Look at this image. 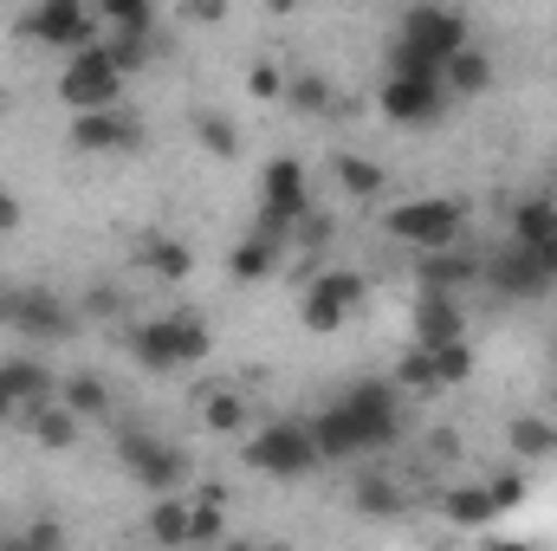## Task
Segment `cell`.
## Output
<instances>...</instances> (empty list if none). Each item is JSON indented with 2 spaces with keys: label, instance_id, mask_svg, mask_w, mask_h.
I'll use <instances>...</instances> for the list:
<instances>
[{
  "label": "cell",
  "instance_id": "24",
  "mask_svg": "<svg viewBox=\"0 0 557 551\" xmlns=\"http://www.w3.org/2000/svg\"><path fill=\"white\" fill-rule=\"evenodd\" d=\"M506 441H512L519 461H552L557 454V421H545V415H519V421L506 428Z\"/></svg>",
  "mask_w": 557,
  "mask_h": 551
},
{
  "label": "cell",
  "instance_id": "37",
  "mask_svg": "<svg viewBox=\"0 0 557 551\" xmlns=\"http://www.w3.org/2000/svg\"><path fill=\"white\" fill-rule=\"evenodd\" d=\"M247 91H253V98H285V78H278L273 65H253V78H247Z\"/></svg>",
  "mask_w": 557,
  "mask_h": 551
},
{
  "label": "cell",
  "instance_id": "3",
  "mask_svg": "<svg viewBox=\"0 0 557 551\" xmlns=\"http://www.w3.org/2000/svg\"><path fill=\"white\" fill-rule=\"evenodd\" d=\"M376 105H383L389 124H434L454 98H447V85H441V65L403 59V52H396V72L376 85Z\"/></svg>",
  "mask_w": 557,
  "mask_h": 551
},
{
  "label": "cell",
  "instance_id": "16",
  "mask_svg": "<svg viewBox=\"0 0 557 551\" xmlns=\"http://www.w3.org/2000/svg\"><path fill=\"white\" fill-rule=\"evenodd\" d=\"M480 273H486L493 292H512V298H525V292H545V285H552V273L539 267V254H525L519 241H506V254H493Z\"/></svg>",
  "mask_w": 557,
  "mask_h": 551
},
{
  "label": "cell",
  "instance_id": "23",
  "mask_svg": "<svg viewBox=\"0 0 557 551\" xmlns=\"http://www.w3.org/2000/svg\"><path fill=\"white\" fill-rule=\"evenodd\" d=\"M273 267H278V234H267V228H260L253 241H240V247H234V260H227V273L240 279V285L267 279Z\"/></svg>",
  "mask_w": 557,
  "mask_h": 551
},
{
  "label": "cell",
  "instance_id": "11",
  "mask_svg": "<svg viewBox=\"0 0 557 551\" xmlns=\"http://www.w3.org/2000/svg\"><path fill=\"white\" fill-rule=\"evenodd\" d=\"M59 396V377L39 357H7L0 364V421H26L33 409H46Z\"/></svg>",
  "mask_w": 557,
  "mask_h": 551
},
{
  "label": "cell",
  "instance_id": "2",
  "mask_svg": "<svg viewBox=\"0 0 557 551\" xmlns=\"http://www.w3.org/2000/svg\"><path fill=\"white\" fill-rule=\"evenodd\" d=\"M383 234L416 247V254H441V247H460L467 234V208L447 201V195H416V201H396L383 215Z\"/></svg>",
  "mask_w": 557,
  "mask_h": 551
},
{
  "label": "cell",
  "instance_id": "25",
  "mask_svg": "<svg viewBox=\"0 0 557 551\" xmlns=\"http://www.w3.org/2000/svg\"><path fill=\"white\" fill-rule=\"evenodd\" d=\"M441 513H447L454 526H486V519H499V506H493L486 487H454V493L441 500Z\"/></svg>",
  "mask_w": 557,
  "mask_h": 551
},
{
  "label": "cell",
  "instance_id": "32",
  "mask_svg": "<svg viewBox=\"0 0 557 551\" xmlns=\"http://www.w3.org/2000/svg\"><path fill=\"white\" fill-rule=\"evenodd\" d=\"M396 383H403V390H421V396H434V390H441V383H434V357H428V344H416V351L403 357Z\"/></svg>",
  "mask_w": 557,
  "mask_h": 551
},
{
  "label": "cell",
  "instance_id": "6",
  "mask_svg": "<svg viewBox=\"0 0 557 551\" xmlns=\"http://www.w3.org/2000/svg\"><path fill=\"white\" fill-rule=\"evenodd\" d=\"M20 39L52 46V52H78V46L104 39V20H98L85 0H33V7L20 13Z\"/></svg>",
  "mask_w": 557,
  "mask_h": 551
},
{
  "label": "cell",
  "instance_id": "12",
  "mask_svg": "<svg viewBox=\"0 0 557 551\" xmlns=\"http://www.w3.org/2000/svg\"><path fill=\"white\" fill-rule=\"evenodd\" d=\"M357 305H363V279L357 273H318L298 298V318H305V331H337Z\"/></svg>",
  "mask_w": 557,
  "mask_h": 551
},
{
  "label": "cell",
  "instance_id": "38",
  "mask_svg": "<svg viewBox=\"0 0 557 551\" xmlns=\"http://www.w3.org/2000/svg\"><path fill=\"white\" fill-rule=\"evenodd\" d=\"M20 221H26V208H20V195H13V188H0V234H13Z\"/></svg>",
  "mask_w": 557,
  "mask_h": 551
},
{
  "label": "cell",
  "instance_id": "33",
  "mask_svg": "<svg viewBox=\"0 0 557 551\" xmlns=\"http://www.w3.org/2000/svg\"><path fill=\"white\" fill-rule=\"evenodd\" d=\"M201 421H208V428H221V434H234V428L247 421V409H240V396H227V390H214V396L201 403Z\"/></svg>",
  "mask_w": 557,
  "mask_h": 551
},
{
  "label": "cell",
  "instance_id": "35",
  "mask_svg": "<svg viewBox=\"0 0 557 551\" xmlns=\"http://www.w3.org/2000/svg\"><path fill=\"white\" fill-rule=\"evenodd\" d=\"M486 493H493V506H499V513H512V506L525 500V474H493V480H486Z\"/></svg>",
  "mask_w": 557,
  "mask_h": 551
},
{
  "label": "cell",
  "instance_id": "31",
  "mask_svg": "<svg viewBox=\"0 0 557 551\" xmlns=\"http://www.w3.org/2000/svg\"><path fill=\"white\" fill-rule=\"evenodd\" d=\"M195 137H201L208 156H234V149H240L234 124H227V118H214V111H201V118H195Z\"/></svg>",
  "mask_w": 557,
  "mask_h": 551
},
{
  "label": "cell",
  "instance_id": "10",
  "mask_svg": "<svg viewBox=\"0 0 557 551\" xmlns=\"http://www.w3.org/2000/svg\"><path fill=\"white\" fill-rule=\"evenodd\" d=\"M460 46H467V13L434 7V0H421V7L403 13V39H396L403 59H428V65H441V59L460 52Z\"/></svg>",
  "mask_w": 557,
  "mask_h": 551
},
{
  "label": "cell",
  "instance_id": "22",
  "mask_svg": "<svg viewBox=\"0 0 557 551\" xmlns=\"http://www.w3.org/2000/svg\"><path fill=\"white\" fill-rule=\"evenodd\" d=\"M331 175H337V188H344V195H357V201H376V195L389 188V169H383V162H370V156H337V162H331Z\"/></svg>",
  "mask_w": 557,
  "mask_h": 551
},
{
  "label": "cell",
  "instance_id": "41",
  "mask_svg": "<svg viewBox=\"0 0 557 551\" xmlns=\"http://www.w3.org/2000/svg\"><path fill=\"white\" fill-rule=\"evenodd\" d=\"M0 111H7V98H0Z\"/></svg>",
  "mask_w": 557,
  "mask_h": 551
},
{
  "label": "cell",
  "instance_id": "26",
  "mask_svg": "<svg viewBox=\"0 0 557 551\" xmlns=\"http://www.w3.org/2000/svg\"><path fill=\"white\" fill-rule=\"evenodd\" d=\"M104 33H149L156 26V0H98Z\"/></svg>",
  "mask_w": 557,
  "mask_h": 551
},
{
  "label": "cell",
  "instance_id": "19",
  "mask_svg": "<svg viewBox=\"0 0 557 551\" xmlns=\"http://www.w3.org/2000/svg\"><path fill=\"white\" fill-rule=\"evenodd\" d=\"M26 428H33V441H39V448L65 454V448H78V434H85V415L72 409L65 396H52L46 409H33V415H26Z\"/></svg>",
  "mask_w": 557,
  "mask_h": 551
},
{
  "label": "cell",
  "instance_id": "29",
  "mask_svg": "<svg viewBox=\"0 0 557 551\" xmlns=\"http://www.w3.org/2000/svg\"><path fill=\"white\" fill-rule=\"evenodd\" d=\"M285 98H292L305 118H324V111H331V85H324V78H311V72H305V78H292V85H285Z\"/></svg>",
  "mask_w": 557,
  "mask_h": 551
},
{
  "label": "cell",
  "instance_id": "40",
  "mask_svg": "<svg viewBox=\"0 0 557 551\" xmlns=\"http://www.w3.org/2000/svg\"><path fill=\"white\" fill-rule=\"evenodd\" d=\"M292 7H298V0H267V13H292Z\"/></svg>",
  "mask_w": 557,
  "mask_h": 551
},
{
  "label": "cell",
  "instance_id": "4",
  "mask_svg": "<svg viewBox=\"0 0 557 551\" xmlns=\"http://www.w3.org/2000/svg\"><path fill=\"white\" fill-rule=\"evenodd\" d=\"M208 325L195 318V311H169V318H149L131 331V357H137L143 370H188V364H201L208 357Z\"/></svg>",
  "mask_w": 557,
  "mask_h": 551
},
{
  "label": "cell",
  "instance_id": "20",
  "mask_svg": "<svg viewBox=\"0 0 557 551\" xmlns=\"http://www.w3.org/2000/svg\"><path fill=\"white\" fill-rule=\"evenodd\" d=\"M149 539H162V546H188V539H195V500H182V493H156V506H149Z\"/></svg>",
  "mask_w": 557,
  "mask_h": 551
},
{
  "label": "cell",
  "instance_id": "39",
  "mask_svg": "<svg viewBox=\"0 0 557 551\" xmlns=\"http://www.w3.org/2000/svg\"><path fill=\"white\" fill-rule=\"evenodd\" d=\"M20 546H59V526H33V532H20Z\"/></svg>",
  "mask_w": 557,
  "mask_h": 551
},
{
  "label": "cell",
  "instance_id": "15",
  "mask_svg": "<svg viewBox=\"0 0 557 551\" xmlns=\"http://www.w3.org/2000/svg\"><path fill=\"white\" fill-rule=\"evenodd\" d=\"M512 241H519L525 254H539V267L557 279V201H545V195L519 201V215H512Z\"/></svg>",
  "mask_w": 557,
  "mask_h": 551
},
{
  "label": "cell",
  "instance_id": "1",
  "mask_svg": "<svg viewBox=\"0 0 557 551\" xmlns=\"http://www.w3.org/2000/svg\"><path fill=\"white\" fill-rule=\"evenodd\" d=\"M396 390L389 383H357L337 409L318 415V454L324 461H344V454H363V448H383V441H396Z\"/></svg>",
  "mask_w": 557,
  "mask_h": 551
},
{
  "label": "cell",
  "instance_id": "17",
  "mask_svg": "<svg viewBox=\"0 0 557 551\" xmlns=\"http://www.w3.org/2000/svg\"><path fill=\"white\" fill-rule=\"evenodd\" d=\"M441 85H447V98H486V91H493V59L467 39L460 52L441 59Z\"/></svg>",
  "mask_w": 557,
  "mask_h": 551
},
{
  "label": "cell",
  "instance_id": "34",
  "mask_svg": "<svg viewBox=\"0 0 557 551\" xmlns=\"http://www.w3.org/2000/svg\"><path fill=\"white\" fill-rule=\"evenodd\" d=\"M357 513H370V519H376V513H403V493H396L389 480H363V487H357Z\"/></svg>",
  "mask_w": 557,
  "mask_h": 551
},
{
  "label": "cell",
  "instance_id": "5",
  "mask_svg": "<svg viewBox=\"0 0 557 551\" xmlns=\"http://www.w3.org/2000/svg\"><path fill=\"white\" fill-rule=\"evenodd\" d=\"M117 98H124V65L111 59L104 39L65 52V72H59V105H65V111H104V105H117Z\"/></svg>",
  "mask_w": 557,
  "mask_h": 551
},
{
  "label": "cell",
  "instance_id": "9",
  "mask_svg": "<svg viewBox=\"0 0 557 551\" xmlns=\"http://www.w3.org/2000/svg\"><path fill=\"white\" fill-rule=\"evenodd\" d=\"M311 215V188H305V162L298 156H273L267 169H260V228L267 234H292L298 221Z\"/></svg>",
  "mask_w": 557,
  "mask_h": 551
},
{
  "label": "cell",
  "instance_id": "21",
  "mask_svg": "<svg viewBox=\"0 0 557 551\" xmlns=\"http://www.w3.org/2000/svg\"><path fill=\"white\" fill-rule=\"evenodd\" d=\"M137 260H143L156 279H169V285L195 273V254H188L182 241H169V234H143V241H137Z\"/></svg>",
  "mask_w": 557,
  "mask_h": 551
},
{
  "label": "cell",
  "instance_id": "28",
  "mask_svg": "<svg viewBox=\"0 0 557 551\" xmlns=\"http://www.w3.org/2000/svg\"><path fill=\"white\" fill-rule=\"evenodd\" d=\"M59 396H65L78 415H104V403H111L98 377H65V383H59Z\"/></svg>",
  "mask_w": 557,
  "mask_h": 551
},
{
  "label": "cell",
  "instance_id": "36",
  "mask_svg": "<svg viewBox=\"0 0 557 551\" xmlns=\"http://www.w3.org/2000/svg\"><path fill=\"white\" fill-rule=\"evenodd\" d=\"M182 20H195V26H214V20H227V0H182Z\"/></svg>",
  "mask_w": 557,
  "mask_h": 551
},
{
  "label": "cell",
  "instance_id": "7",
  "mask_svg": "<svg viewBox=\"0 0 557 551\" xmlns=\"http://www.w3.org/2000/svg\"><path fill=\"white\" fill-rule=\"evenodd\" d=\"M318 461H324V454H318V434H311L305 421H273V428H260V434L247 441V467L267 474V480H305Z\"/></svg>",
  "mask_w": 557,
  "mask_h": 551
},
{
  "label": "cell",
  "instance_id": "14",
  "mask_svg": "<svg viewBox=\"0 0 557 551\" xmlns=\"http://www.w3.org/2000/svg\"><path fill=\"white\" fill-rule=\"evenodd\" d=\"M0 318H7L20 338H65V331H72V311H65L59 292H46V285L7 292V298H0Z\"/></svg>",
  "mask_w": 557,
  "mask_h": 551
},
{
  "label": "cell",
  "instance_id": "8",
  "mask_svg": "<svg viewBox=\"0 0 557 551\" xmlns=\"http://www.w3.org/2000/svg\"><path fill=\"white\" fill-rule=\"evenodd\" d=\"M117 461H124V474L137 480L143 493H182L188 487V454L156 441V434H143V428L117 434Z\"/></svg>",
  "mask_w": 557,
  "mask_h": 551
},
{
  "label": "cell",
  "instance_id": "27",
  "mask_svg": "<svg viewBox=\"0 0 557 551\" xmlns=\"http://www.w3.org/2000/svg\"><path fill=\"white\" fill-rule=\"evenodd\" d=\"M428 357H434V383H441V390H454V383H467V377H473V351H467V338L428 344Z\"/></svg>",
  "mask_w": 557,
  "mask_h": 551
},
{
  "label": "cell",
  "instance_id": "13",
  "mask_svg": "<svg viewBox=\"0 0 557 551\" xmlns=\"http://www.w3.org/2000/svg\"><path fill=\"white\" fill-rule=\"evenodd\" d=\"M72 149L78 156H111V149H143V118L104 105V111H72Z\"/></svg>",
  "mask_w": 557,
  "mask_h": 551
},
{
  "label": "cell",
  "instance_id": "18",
  "mask_svg": "<svg viewBox=\"0 0 557 551\" xmlns=\"http://www.w3.org/2000/svg\"><path fill=\"white\" fill-rule=\"evenodd\" d=\"M467 325H460V305H454V292L447 285H421L416 298V344H447V338H460Z\"/></svg>",
  "mask_w": 557,
  "mask_h": 551
},
{
  "label": "cell",
  "instance_id": "30",
  "mask_svg": "<svg viewBox=\"0 0 557 551\" xmlns=\"http://www.w3.org/2000/svg\"><path fill=\"white\" fill-rule=\"evenodd\" d=\"M104 46H111V59L124 65V78L149 65V33H104Z\"/></svg>",
  "mask_w": 557,
  "mask_h": 551
}]
</instances>
